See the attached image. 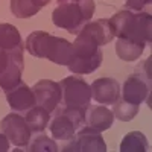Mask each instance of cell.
I'll return each mask as SVG.
<instances>
[{"mask_svg": "<svg viewBox=\"0 0 152 152\" xmlns=\"http://www.w3.org/2000/svg\"><path fill=\"white\" fill-rule=\"evenodd\" d=\"M24 49L35 58H44L66 67L73 58V46L70 41L66 38L53 37L44 31L29 34L24 41Z\"/></svg>", "mask_w": 152, "mask_h": 152, "instance_id": "obj_1", "label": "cell"}, {"mask_svg": "<svg viewBox=\"0 0 152 152\" xmlns=\"http://www.w3.org/2000/svg\"><path fill=\"white\" fill-rule=\"evenodd\" d=\"M110 20L114 37L149 44L152 40V15L146 11L123 9Z\"/></svg>", "mask_w": 152, "mask_h": 152, "instance_id": "obj_2", "label": "cell"}, {"mask_svg": "<svg viewBox=\"0 0 152 152\" xmlns=\"http://www.w3.org/2000/svg\"><path fill=\"white\" fill-rule=\"evenodd\" d=\"M58 6L52 12V21L61 28L76 35L84 24L88 23L96 11L94 0H56Z\"/></svg>", "mask_w": 152, "mask_h": 152, "instance_id": "obj_3", "label": "cell"}, {"mask_svg": "<svg viewBox=\"0 0 152 152\" xmlns=\"http://www.w3.org/2000/svg\"><path fill=\"white\" fill-rule=\"evenodd\" d=\"M73 46V58L69 62V70L75 75H90L97 70L102 64L104 53L100 46L91 35H88L82 29L76 34Z\"/></svg>", "mask_w": 152, "mask_h": 152, "instance_id": "obj_4", "label": "cell"}, {"mask_svg": "<svg viewBox=\"0 0 152 152\" xmlns=\"http://www.w3.org/2000/svg\"><path fill=\"white\" fill-rule=\"evenodd\" d=\"M87 110V108H85ZM85 110L72 108V107H58L53 113V119L49 122V129L53 140L67 142L69 138L78 131L82 125H85Z\"/></svg>", "mask_w": 152, "mask_h": 152, "instance_id": "obj_5", "label": "cell"}, {"mask_svg": "<svg viewBox=\"0 0 152 152\" xmlns=\"http://www.w3.org/2000/svg\"><path fill=\"white\" fill-rule=\"evenodd\" d=\"M151 62L146 66L143 72L140 67L135 69V73L128 76L123 85L120 87V97L126 102H131L134 105H142L143 102L149 104L151 96Z\"/></svg>", "mask_w": 152, "mask_h": 152, "instance_id": "obj_6", "label": "cell"}, {"mask_svg": "<svg viewBox=\"0 0 152 152\" xmlns=\"http://www.w3.org/2000/svg\"><path fill=\"white\" fill-rule=\"evenodd\" d=\"M61 90H62V100L61 102L66 107L72 108H87L91 102V90L90 85L87 84L84 78L79 75L67 76L61 82Z\"/></svg>", "mask_w": 152, "mask_h": 152, "instance_id": "obj_7", "label": "cell"}, {"mask_svg": "<svg viewBox=\"0 0 152 152\" xmlns=\"http://www.w3.org/2000/svg\"><path fill=\"white\" fill-rule=\"evenodd\" d=\"M66 152H107V143L99 131L82 125L62 148Z\"/></svg>", "mask_w": 152, "mask_h": 152, "instance_id": "obj_8", "label": "cell"}, {"mask_svg": "<svg viewBox=\"0 0 152 152\" xmlns=\"http://www.w3.org/2000/svg\"><path fill=\"white\" fill-rule=\"evenodd\" d=\"M0 129L8 137L9 143L17 148H26L32 135L24 117L17 113H11L5 116L0 122Z\"/></svg>", "mask_w": 152, "mask_h": 152, "instance_id": "obj_9", "label": "cell"}, {"mask_svg": "<svg viewBox=\"0 0 152 152\" xmlns=\"http://www.w3.org/2000/svg\"><path fill=\"white\" fill-rule=\"evenodd\" d=\"M32 91L35 94L37 105L43 107L49 113H53L61 105L62 90H61V85L55 81H50V79L38 81L32 87Z\"/></svg>", "mask_w": 152, "mask_h": 152, "instance_id": "obj_10", "label": "cell"}, {"mask_svg": "<svg viewBox=\"0 0 152 152\" xmlns=\"http://www.w3.org/2000/svg\"><path fill=\"white\" fill-rule=\"evenodd\" d=\"M23 53H24V49L11 50V58H9L8 66L0 72V88L2 90L8 91L23 81L21 79L23 69H24Z\"/></svg>", "mask_w": 152, "mask_h": 152, "instance_id": "obj_11", "label": "cell"}, {"mask_svg": "<svg viewBox=\"0 0 152 152\" xmlns=\"http://www.w3.org/2000/svg\"><path fill=\"white\" fill-rule=\"evenodd\" d=\"M91 99L100 105H113L120 97V84L114 78H99L91 85Z\"/></svg>", "mask_w": 152, "mask_h": 152, "instance_id": "obj_12", "label": "cell"}, {"mask_svg": "<svg viewBox=\"0 0 152 152\" xmlns=\"http://www.w3.org/2000/svg\"><path fill=\"white\" fill-rule=\"evenodd\" d=\"M6 100H8L9 107L18 113H26L28 110H31L32 107L37 105L32 88L29 85H26L23 81L18 85H15L14 88L6 91Z\"/></svg>", "mask_w": 152, "mask_h": 152, "instance_id": "obj_13", "label": "cell"}, {"mask_svg": "<svg viewBox=\"0 0 152 152\" xmlns=\"http://www.w3.org/2000/svg\"><path fill=\"white\" fill-rule=\"evenodd\" d=\"M114 122V114L107 107H91L88 105L85 110V125L102 132L111 128Z\"/></svg>", "mask_w": 152, "mask_h": 152, "instance_id": "obj_14", "label": "cell"}, {"mask_svg": "<svg viewBox=\"0 0 152 152\" xmlns=\"http://www.w3.org/2000/svg\"><path fill=\"white\" fill-rule=\"evenodd\" d=\"M82 31L87 32L88 35H91L94 40L97 41L99 46L108 44L113 38H114V34H113V29H111L110 20H107V18H99V20H94V21L90 20L88 23L84 24Z\"/></svg>", "mask_w": 152, "mask_h": 152, "instance_id": "obj_15", "label": "cell"}, {"mask_svg": "<svg viewBox=\"0 0 152 152\" xmlns=\"http://www.w3.org/2000/svg\"><path fill=\"white\" fill-rule=\"evenodd\" d=\"M148 44L145 43H138L134 40H128V38H117V43H116V53L122 61H135L138 59Z\"/></svg>", "mask_w": 152, "mask_h": 152, "instance_id": "obj_16", "label": "cell"}, {"mask_svg": "<svg viewBox=\"0 0 152 152\" xmlns=\"http://www.w3.org/2000/svg\"><path fill=\"white\" fill-rule=\"evenodd\" d=\"M0 49L3 50L24 49V43L21 40L18 29L9 23H0Z\"/></svg>", "mask_w": 152, "mask_h": 152, "instance_id": "obj_17", "label": "cell"}, {"mask_svg": "<svg viewBox=\"0 0 152 152\" xmlns=\"http://www.w3.org/2000/svg\"><path fill=\"white\" fill-rule=\"evenodd\" d=\"M24 120H26V123H28L32 134L41 132V131H44L47 128V125L50 122V113L46 111L40 105H35V107H32L31 110L26 111Z\"/></svg>", "mask_w": 152, "mask_h": 152, "instance_id": "obj_18", "label": "cell"}, {"mask_svg": "<svg viewBox=\"0 0 152 152\" xmlns=\"http://www.w3.org/2000/svg\"><path fill=\"white\" fill-rule=\"evenodd\" d=\"M120 151L122 152H146V151H149L146 135L140 131L128 132L122 138Z\"/></svg>", "mask_w": 152, "mask_h": 152, "instance_id": "obj_19", "label": "cell"}, {"mask_svg": "<svg viewBox=\"0 0 152 152\" xmlns=\"http://www.w3.org/2000/svg\"><path fill=\"white\" fill-rule=\"evenodd\" d=\"M26 149L31 152H56L58 145L55 143L53 138L41 132H35L31 135L29 143L26 145Z\"/></svg>", "mask_w": 152, "mask_h": 152, "instance_id": "obj_20", "label": "cell"}, {"mask_svg": "<svg viewBox=\"0 0 152 152\" xmlns=\"http://www.w3.org/2000/svg\"><path fill=\"white\" fill-rule=\"evenodd\" d=\"M11 12L17 18H31L40 12V8L37 6L34 0H11Z\"/></svg>", "mask_w": 152, "mask_h": 152, "instance_id": "obj_21", "label": "cell"}, {"mask_svg": "<svg viewBox=\"0 0 152 152\" xmlns=\"http://www.w3.org/2000/svg\"><path fill=\"white\" fill-rule=\"evenodd\" d=\"M113 105H114L113 107L114 117H117L122 122L132 120L137 116V113H138V105H134L131 102H126V100H123L122 97H119V100H116Z\"/></svg>", "mask_w": 152, "mask_h": 152, "instance_id": "obj_22", "label": "cell"}, {"mask_svg": "<svg viewBox=\"0 0 152 152\" xmlns=\"http://www.w3.org/2000/svg\"><path fill=\"white\" fill-rule=\"evenodd\" d=\"M152 0H125V5L131 11H143Z\"/></svg>", "mask_w": 152, "mask_h": 152, "instance_id": "obj_23", "label": "cell"}, {"mask_svg": "<svg viewBox=\"0 0 152 152\" xmlns=\"http://www.w3.org/2000/svg\"><path fill=\"white\" fill-rule=\"evenodd\" d=\"M9 58H11V50H3L0 49V72H2L9 62Z\"/></svg>", "mask_w": 152, "mask_h": 152, "instance_id": "obj_24", "label": "cell"}, {"mask_svg": "<svg viewBox=\"0 0 152 152\" xmlns=\"http://www.w3.org/2000/svg\"><path fill=\"white\" fill-rule=\"evenodd\" d=\"M9 140H8V137L3 134V132H0V152H6L9 151Z\"/></svg>", "mask_w": 152, "mask_h": 152, "instance_id": "obj_25", "label": "cell"}, {"mask_svg": "<svg viewBox=\"0 0 152 152\" xmlns=\"http://www.w3.org/2000/svg\"><path fill=\"white\" fill-rule=\"evenodd\" d=\"M34 2L37 3V6H38V8H40V9H41V8H44V6H47V5H49L50 2H52V0H34Z\"/></svg>", "mask_w": 152, "mask_h": 152, "instance_id": "obj_26", "label": "cell"}]
</instances>
